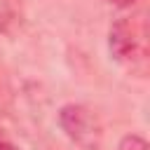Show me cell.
I'll return each mask as SVG.
<instances>
[{
  "label": "cell",
  "instance_id": "1",
  "mask_svg": "<svg viewBox=\"0 0 150 150\" xmlns=\"http://www.w3.org/2000/svg\"><path fill=\"white\" fill-rule=\"evenodd\" d=\"M148 19L143 12L122 14L112 21L108 45L112 59L136 77H145L150 68V45H148Z\"/></svg>",
  "mask_w": 150,
  "mask_h": 150
},
{
  "label": "cell",
  "instance_id": "2",
  "mask_svg": "<svg viewBox=\"0 0 150 150\" xmlns=\"http://www.w3.org/2000/svg\"><path fill=\"white\" fill-rule=\"evenodd\" d=\"M59 127L82 150H98L101 148L103 127H101V120L87 105H77V103L63 105L59 110Z\"/></svg>",
  "mask_w": 150,
  "mask_h": 150
},
{
  "label": "cell",
  "instance_id": "3",
  "mask_svg": "<svg viewBox=\"0 0 150 150\" xmlns=\"http://www.w3.org/2000/svg\"><path fill=\"white\" fill-rule=\"evenodd\" d=\"M117 150H150V145H148L145 138H141V136H136V134H127V136L120 141Z\"/></svg>",
  "mask_w": 150,
  "mask_h": 150
},
{
  "label": "cell",
  "instance_id": "4",
  "mask_svg": "<svg viewBox=\"0 0 150 150\" xmlns=\"http://www.w3.org/2000/svg\"><path fill=\"white\" fill-rule=\"evenodd\" d=\"M110 5H115V7H131L136 0H108Z\"/></svg>",
  "mask_w": 150,
  "mask_h": 150
},
{
  "label": "cell",
  "instance_id": "5",
  "mask_svg": "<svg viewBox=\"0 0 150 150\" xmlns=\"http://www.w3.org/2000/svg\"><path fill=\"white\" fill-rule=\"evenodd\" d=\"M0 150H16V148H14L12 143H7L5 138H0Z\"/></svg>",
  "mask_w": 150,
  "mask_h": 150
}]
</instances>
